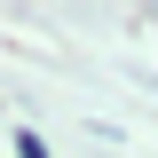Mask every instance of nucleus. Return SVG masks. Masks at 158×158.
Returning <instances> with one entry per match:
<instances>
[{
	"instance_id": "obj_1",
	"label": "nucleus",
	"mask_w": 158,
	"mask_h": 158,
	"mask_svg": "<svg viewBox=\"0 0 158 158\" xmlns=\"http://www.w3.org/2000/svg\"><path fill=\"white\" fill-rule=\"evenodd\" d=\"M16 158H48V142H40V135H16Z\"/></svg>"
}]
</instances>
